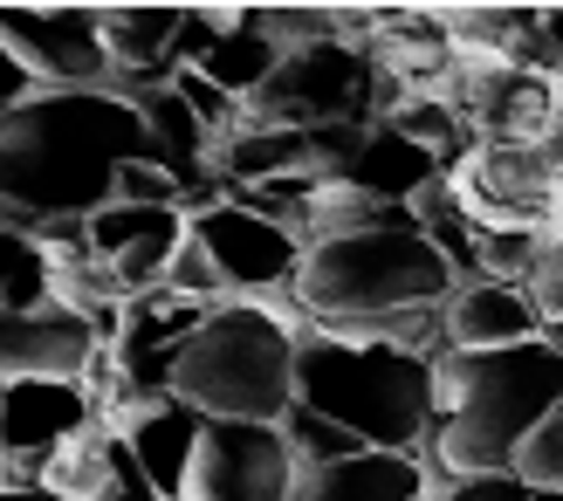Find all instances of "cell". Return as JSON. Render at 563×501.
Wrapping results in <instances>:
<instances>
[{"label":"cell","instance_id":"cell-1","mask_svg":"<svg viewBox=\"0 0 563 501\" xmlns=\"http://www.w3.org/2000/svg\"><path fill=\"white\" fill-rule=\"evenodd\" d=\"M152 158L145 110L118 90H42L0 118V227L42 234L48 220H97L118 172Z\"/></svg>","mask_w":563,"mask_h":501},{"label":"cell","instance_id":"cell-2","mask_svg":"<svg viewBox=\"0 0 563 501\" xmlns=\"http://www.w3.org/2000/svg\"><path fill=\"white\" fill-rule=\"evenodd\" d=\"M563 405V350L550 337L516 350H440L433 357V460L446 481L516 475L522 447Z\"/></svg>","mask_w":563,"mask_h":501},{"label":"cell","instance_id":"cell-3","mask_svg":"<svg viewBox=\"0 0 563 501\" xmlns=\"http://www.w3.org/2000/svg\"><path fill=\"white\" fill-rule=\"evenodd\" d=\"M296 357L302 330L275 302H220L207 330L192 337L179 365V399L200 420H247V426H282L296 412Z\"/></svg>","mask_w":563,"mask_h":501},{"label":"cell","instance_id":"cell-4","mask_svg":"<svg viewBox=\"0 0 563 501\" xmlns=\"http://www.w3.org/2000/svg\"><path fill=\"white\" fill-rule=\"evenodd\" d=\"M296 405L357 433L372 454H412L419 439H433V357L302 337Z\"/></svg>","mask_w":563,"mask_h":501},{"label":"cell","instance_id":"cell-5","mask_svg":"<svg viewBox=\"0 0 563 501\" xmlns=\"http://www.w3.org/2000/svg\"><path fill=\"white\" fill-rule=\"evenodd\" d=\"M289 296L309 323H357L391 310H446L461 296V275L419 227H372L309 247Z\"/></svg>","mask_w":563,"mask_h":501},{"label":"cell","instance_id":"cell-6","mask_svg":"<svg viewBox=\"0 0 563 501\" xmlns=\"http://www.w3.org/2000/svg\"><path fill=\"white\" fill-rule=\"evenodd\" d=\"M461 213L474 220L482 234L501 227H529V234H556V213H563V172L543 145H474L454 172Z\"/></svg>","mask_w":563,"mask_h":501},{"label":"cell","instance_id":"cell-7","mask_svg":"<svg viewBox=\"0 0 563 501\" xmlns=\"http://www.w3.org/2000/svg\"><path fill=\"white\" fill-rule=\"evenodd\" d=\"M296 454L282 426H247V420H207L200 460H192L186 501H289L296 494Z\"/></svg>","mask_w":563,"mask_h":501},{"label":"cell","instance_id":"cell-8","mask_svg":"<svg viewBox=\"0 0 563 501\" xmlns=\"http://www.w3.org/2000/svg\"><path fill=\"white\" fill-rule=\"evenodd\" d=\"M192 234L207 241V255L220 268V282H228V296H247V302L289 296L296 275H302V255H309L282 220H262V213H247L234 200H220L213 213H192Z\"/></svg>","mask_w":563,"mask_h":501},{"label":"cell","instance_id":"cell-9","mask_svg":"<svg viewBox=\"0 0 563 501\" xmlns=\"http://www.w3.org/2000/svg\"><path fill=\"white\" fill-rule=\"evenodd\" d=\"M8 42L42 90H110V55L97 8H0Z\"/></svg>","mask_w":563,"mask_h":501},{"label":"cell","instance_id":"cell-10","mask_svg":"<svg viewBox=\"0 0 563 501\" xmlns=\"http://www.w3.org/2000/svg\"><path fill=\"white\" fill-rule=\"evenodd\" d=\"M103 426L97 399L69 378H14L0 385V454L14 460H48L55 447H69L76 433Z\"/></svg>","mask_w":563,"mask_h":501},{"label":"cell","instance_id":"cell-11","mask_svg":"<svg viewBox=\"0 0 563 501\" xmlns=\"http://www.w3.org/2000/svg\"><path fill=\"white\" fill-rule=\"evenodd\" d=\"M97 330L90 316L63 310V302H42V310L0 316V385L14 378H69L82 385V371L97 365Z\"/></svg>","mask_w":563,"mask_h":501},{"label":"cell","instance_id":"cell-12","mask_svg":"<svg viewBox=\"0 0 563 501\" xmlns=\"http://www.w3.org/2000/svg\"><path fill=\"white\" fill-rule=\"evenodd\" d=\"M537 337H543V316L516 282H467L446 302V350H516Z\"/></svg>","mask_w":563,"mask_h":501},{"label":"cell","instance_id":"cell-13","mask_svg":"<svg viewBox=\"0 0 563 501\" xmlns=\"http://www.w3.org/2000/svg\"><path fill=\"white\" fill-rule=\"evenodd\" d=\"M131 439V454L145 460V475L158 481L165 501H186V481H192V460H200V439H207V420L192 412L186 399H165V405H145L118 426Z\"/></svg>","mask_w":563,"mask_h":501},{"label":"cell","instance_id":"cell-14","mask_svg":"<svg viewBox=\"0 0 563 501\" xmlns=\"http://www.w3.org/2000/svg\"><path fill=\"white\" fill-rule=\"evenodd\" d=\"M289 501H433L419 454H357L336 467H302Z\"/></svg>","mask_w":563,"mask_h":501},{"label":"cell","instance_id":"cell-15","mask_svg":"<svg viewBox=\"0 0 563 501\" xmlns=\"http://www.w3.org/2000/svg\"><path fill=\"white\" fill-rule=\"evenodd\" d=\"M344 179L364 186L378 207H412L433 179H446V165L433 152H419L412 137H399L391 124H372V131H364V152H357V165Z\"/></svg>","mask_w":563,"mask_h":501},{"label":"cell","instance_id":"cell-16","mask_svg":"<svg viewBox=\"0 0 563 501\" xmlns=\"http://www.w3.org/2000/svg\"><path fill=\"white\" fill-rule=\"evenodd\" d=\"M440 21L461 63H516L543 35V8H454Z\"/></svg>","mask_w":563,"mask_h":501},{"label":"cell","instance_id":"cell-17","mask_svg":"<svg viewBox=\"0 0 563 501\" xmlns=\"http://www.w3.org/2000/svg\"><path fill=\"white\" fill-rule=\"evenodd\" d=\"M302 152H309V137H302V131H282V124H241L228 145L213 152V165H220V186H268V179L302 172Z\"/></svg>","mask_w":563,"mask_h":501},{"label":"cell","instance_id":"cell-18","mask_svg":"<svg viewBox=\"0 0 563 501\" xmlns=\"http://www.w3.org/2000/svg\"><path fill=\"white\" fill-rule=\"evenodd\" d=\"M289 63V55H282L268 35H262V21H255V8H241V21L228 27V35H220V48L200 63V76H213L220 90L228 97H241V103H255L262 90H268V76Z\"/></svg>","mask_w":563,"mask_h":501},{"label":"cell","instance_id":"cell-19","mask_svg":"<svg viewBox=\"0 0 563 501\" xmlns=\"http://www.w3.org/2000/svg\"><path fill=\"white\" fill-rule=\"evenodd\" d=\"M110 481V426L76 433L69 447H55L42 460V494L48 501H97Z\"/></svg>","mask_w":563,"mask_h":501},{"label":"cell","instance_id":"cell-20","mask_svg":"<svg viewBox=\"0 0 563 501\" xmlns=\"http://www.w3.org/2000/svg\"><path fill=\"white\" fill-rule=\"evenodd\" d=\"M48 302V247L35 234L0 227V316L42 310Z\"/></svg>","mask_w":563,"mask_h":501},{"label":"cell","instance_id":"cell-21","mask_svg":"<svg viewBox=\"0 0 563 501\" xmlns=\"http://www.w3.org/2000/svg\"><path fill=\"white\" fill-rule=\"evenodd\" d=\"M282 433H289V454H296V467H336V460H357V454H372L357 433H344L336 420H323V412H309V405H296L289 420H282Z\"/></svg>","mask_w":563,"mask_h":501},{"label":"cell","instance_id":"cell-22","mask_svg":"<svg viewBox=\"0 0 563 501\" xmlns=\"http://www.w3.org/2000/svg\"><path fill=\"white\" fill-rule=\"evenodd\" d=\"M165 289L173 296H192V302H234L228 296V282H220V268H213V255H207V241L192 234L186 247H179V261H173V275H165Z\"/></svg>","mask_w":563,"mask_h":501},{"label":"cell","instance_id":"cell-23","mask_svg":"<svg viewBox=\"0 0 563 501\" xmlns=\"http://www.w3.org/2000/svg\"><path fill=\"white\" fill-rule=\"evenodd\" d=\"M522 296L537 302L543 323H563V234H543L537 261H529V275H522Z\"/></svg>","mask_w":563,"mask_h":501},{"label":"cell","instance_id":"cell-24","mask_svg":"<svg viewBox=\"0 0 563 501\" xmlns=\"http://www.w3.org/2000/svg\"><path fill=\"white\" fill-rule=\"evenodd\" d=\"M516 475L529 481V488H563V405L543 420V433L522 447V460H516Z\"/></svg>","mask_w":563,"mask_h":501},{"label":"cell","instance_id":"cell-25","mask_svg":"<svg viewBox=\"0 0 563 501\" xmlns=\"http://www.w3.org/2000/svg\"><path fill=\"white\" fill-rule=\"evenodd\" d=\"M97 501H165L158 481L145 475V460L131 454V439H124V433H110V481H103Z\"/></svg>","mask_w":563,"mask_h":501},{"label":"cell","instance_id":"cell-26","mask_svg":"<svg viewBox=\"0 0 563 501\" xmlns=\"http://www.w3.org/2000/svg\"><path fill=\"white\" fill-rule=\"evenodd\" d=\"M118 200L124 207H186V192H179L173 172H158V165L145 158V165H124L118 172Z\"/></svg>","mask_w":563,"mask_h":501},{"label":"cell","instance_id":"cell-27","mask_svg":"<svg viewBox=\"0 0 563 501\" xmlns=\"http://www.w3.org/2000/svg\"><path fill=\"white\" fill-rule=\"evenodd\" d=\"M433 501H537L522 475H467V481H446Z\"/></svg>","mask_w":563,"mask_h":501},{"label":"cell","instance_id":"cell-28","mask_svg":"<svg viewBox=\"0 0 563 501\" xmlns=\"http://www.w3.org/2000/svg\"><path fill=\"white\" fill-rule=\"evenodd\" d=\"M27 97H42V82H35V69H27L8 42H0V118H8V110H21Z\"/></svg>","mask_w":563,"mask_h":501},{"label":"cell","instance_id":"cell-29","mask_svg":"<svg viewBox=\"0 0 563 501\" xmlns=\"http://www.w3.org/2000/svg\"><path fill=\"white\" fill-rule=\"evenodd\" d=\"M543 35H550V63H556V82H563V8H543Z\"/></svg>","mask_w":563,"mask_h":501},{"label":"cell","instance_id":"cell-30","mask_svg":"<svg viewBox=\"0 0 563 501\" xmlns=\"http://www.w3.org/2000/svg\"><path fill=\"white\" fill-rule=\"evenodd\" d=\"M550 158H556V172H563V110H556V131H550V145H543Z\"/></svg>","mask_w":563,"mask_h":501},{"label":"cell","instance_id":"cell-31","mask_svg":"<svg viewBox=\"0 0 563 501\" xmlns=\"http://www.w3.org/2000/svg\"><path fill=\"white\" fill-rule=\"evenodd\" d=\"M0 501H48V494H27V488H8V481H0Z\"/></svg>","mask_w":563,"mask_h":501},{"label":"cell","instance_id":"cell-32","mask_svg":"<svg viewBox=\"0 0 563 501\" xmlns=\"http://www.w3.org/2000/svg\"><path fill=\"white\" fill-rule=\"evenodd\" d=\"M543 337H550V344H556V350H563V323H543Z\"/></svg>","mask_w":563,"mask_h":501},{"label":"cell","instance_id":"cell-33","mask_svg":"<svg viewBox=\"0 0 563 501\" xmlns=\"http://www.w3.org/2000/svg\"><path fill=\"white\" fill-rule=\"evenodd\" d=\"M537 501H563V488H537Z\"/></svg>","mask_w":563,"mask_h":501},{"label":"cell","instance_id":"cell-34","mask_svg":"<svg viewBox=\"0 0 563 501\" xmlns=\"http://www.w3.org/2000/svg\"><path fill=\"white\" fill-rule=\"evenodd\" d=\"M0 481H8V454H0Z\"/></svg>","mask_w":563,"mask_h":501}]
</instances>
